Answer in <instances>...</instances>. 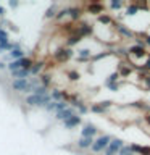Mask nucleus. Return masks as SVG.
<instances>
[{"label": "nucleus", "instance_id": "42", "mask_svg": "<svg viewBox=\"0 0 150 155\" xmlns=\"http://www.w3.org/2000/svg\"><path fill=\"white\" fill-rule=\"evenodd\" d=\"M128 155H134V153H128Z\"/></svg>", "mask_w": 150, "mask_h": 155}, {"label": "nucleus", "instance_id": "9", "mask_svg": "<svg viewBox=\"0 0 150 155\" xmlns=\"http://www.w3.org/2000/svg\"><path fill=\"white\" fill-rule=\"evenodd\" d=\"M99 134V128L94 123H84L81 129V137H92L94 139L95 136Z\"/></svg>", "mask_w": 150, "mask_h": 155}, {"label": "nucleus", "instance_id": "13", "mask_svg": "<svg viewBox=\"0 0 150 155\" xmlns=\"http://www.w3.org/2000/svg\"><path fill=\"white\" fill-rule=\"evenodd\" d=\"M61 124H63V128H65V129H74L79 124H82V118H81L79 115H74V116H71L70 120L63 121Z\"/></svg>", "mask_w": 150, "mask_h": 155}, {"label": "nucleus", "instance_id": "29", "mask_svg": "<svg viewBox=\"0 0 150 155\" xmlns=\"http://www.w3.org/2000/svg\"><path fill=\"white\" fill-rule=\"evenodd\" d=\"M2 42H10V36H8L7 29H3L2 26H0V44Z\"/></svg>", "mask_w": 150, "mask_h": 155}, {"label": "nucleus", "instance_id": "23", "mask_svg": "<svg viewBox=\"0 0 150 155\" xmlns=\"http://www.w3.org/2000/svg\"><path fill=\"white\" fill-rule=\"evenodd\" d=\"M82 41V37L81 36H77V34H71V36H68L66 37V47H70V48H73L74 45H77Z\"/></svg>", "mask_w": 150, "mask_h": 155}, {"label": "nucleus", "instance_id": "22", "mask_svg": "<svg viewBox=\"0 0 150 155\" xmlns=\"http://www.w3.org/2000/svg\"><path fill=\"white\" fill-rule=\"evenodd\" d=\"M58 5L57 3H52L50 7H48L47 10H45V13H44V18L45 19H50V18H55L57 16V13H58Z\"/></svg>", "mask_w": 150, "mask_h": 155}, {"label": "nucleus", "instance_id": "31", "mask_svg": "<svg viewBox=\"0 0 150 155\" xmlns=\"http://www.w3.org/2000/svg\"><path fill=\"white\" fill-rule=\"evenodd\" d=\"M99 104H100L102 107H103V108H105L106 111H108V110L111 108V107H113L115 102H113V100H102V102H99Z\"/></svg>", "mask_w": 150, "mask_h": 155}, {"label": "nucleus", "instance_id": "1", "mask_svg": "<svg viewBox=\"0 0 150 155\" xmlns=\"http://www.w3.org/2000/svg\"><path fill=\"white\" fill-rule=\"evenodd\" d=\"M52 102L50 94L48 95H36V94H29L24 97V104L28 107H36V108H45L47 104Z\"/></svg>", "mask_w": 150, "mask_h": 155}, {"label": "nucleus", "instance_id": "27", "mask_svg": "<svg viewBox=\"0 0 150 155\" xmlns=\"http://www.w3.org/2000/svg\"><path fill=\"white\" fill-rule=\"evenodd\" d=\"M39 81H41L42 86H45V87L50 89V84H52V76L50 74H41L39 76Z\"/></svg>", "mask_w": 150, "mask_h": 155}, {"label": "nucleus", "instance_id": "15", "mask_svg": "<svg viewBox=\"0 0 150 155\" xmlns=\"http://www.w3.org/2000/svg\"><path fill=\"white\" fill-rule=\"evenodd\" d=\"M94 144V139L92 137H79L76 140V147L81 149V150H89Z\"/></svg>", "mask_w": 150, "mask_h": 155}, {"label": "nucleus", "instance_id": "30", "mask_svg": "<svg viewBox=\"0 0 150 155\" xmlns=\"http://www.w3.org/2000/svg\"><path fill=\"white\" fill-rule=\"evenodd\" d=\"M65 16H68V7H65V8H60L58 10V13H57V16H55V19L57 21H61Z\"/></svg>", "mask_w": 150, "mask_h": 155}, {"label": "nucleus", "instance_id": "28", "mask_svg": "<svg viewBox=\"0 0 150 155\" xmlns=\"http://www.w3.org/2000/svg\"><path fill=\"white\" fill-rule=\"evenodd\" d=\"M10 50H11V42H2L0 44V55H5V53H8Z\"/></svg>", "mask_w": 150, "mask_h": 155}, {"label": "nucleus", "instance_id": "3", "mask_svg": "<svg viewBox=\"0 0 150 155\" xmlns=\"http://www.w3.org/2000/svg\"><path fill=\"white\" fill-rule=\"evenodd\" d=\"M11 89L19 92V94H32V82L31 79H13Z\"/></svg>", "mask_w": 150, "mask_h": 155}, {"label": "nucleus", "instance_id": "41", "mask_svg": "<svg viewBox=\"0 0 150 155\" xmlns=\"http://www.w3.org/2000/svg\"><path fill=\"white\" fill-rule=\"evenodd\" d=\"M147 60H150V52H148V55H147Z\"/></svg>", "mask_w": 150, "mask_h": 155}, {"label": "nucleus", "instance_id": "17", "mask_svg": "<svg viewBox=\"0 0 150 155\" xmlns=\"http://www.w3.org/2000/svg\"><path fill=\"white\" fill-rule=\"evenodd\" d=\"M44 65H45V61H44V60L34 61L32 66H31V78L32 76H41L42 74V70H44Z\"/></svg>", "mask_w": 150, "mask_h": 155}, {"label": "nucleus", "instance_id": "24", "mask_svg": "<svg viewBox=\"0 0 150 155\" xmlns=\"http://www.w3.org/2000/svg\"><path fill=\"white\" fill-rule=\"evenodd\" d=\"M119 73L118 71H113V73H110L108 76L105 78V86H108V84H115V82H119Z\"/></svg>", "mask_w": 150, "mask_h": 155}, {"label": "nucleus", "instance_id": "10", "mask_svg": "<svg viewBox=\"0 0 150 155\" xmlns=\"http://www.w3.org/2000/svg\"><path fill=\"white\" fill-rule=\"evenodd\" d=\"M86 10H87V13H90V15H102L105 12V5L102 3V2H99V0H94V2H90L89 5L86 7Z\"/></svg>", "mask_w": 150, "mask_h": 155}, {"label": "nucleus", "instance_id": "4", "mask_svg": "<svg viewBox=\"0 0 150 155\" xmlns=\"http://www.w3.org/2000/svg\"><path fill=\"white\" fill-rule=\"evenodd\" d=\"M74 50L70 47H58L55 52H53V58L58 61V63H66V61H70L73 57H74Z\"/></svg>", "mask_w": 150, "mask_h": 155}, {"label": "nucleus", "instance_id": "5", "mask_svg": "<svg viewBox=\"0 0 150 155\" xmlns=\"http://www.w3.org/2000/svg\"><path fill=\"white\" fill-rule=\"evenodd\" d=\"M123 145H124V140L123 139L113 137V139H111V142L108 144V147L103 150V155H118Z\"/></svg>", "mask_w": 150, "mask_h": 155}, {"label": "nucleus", "instance_id": "25", "mask_svg": "<svg viewBox=\"0 0 150 155\" xmlns=\"http://www.w3.org/2000/svg\"><path fill=\"white\" fill-rule=\"evenodd\" d=\"M89 110L92 111V113H97V115H105V113H106V110L99 104V102H97V104H92V105L89 107Z\"/></svg>", "mask_w": 150, "mask_h": 155}, {"label": "nucleus", "instance_id": "6", "mask_svg": "<svg viewBox=\"0 0 150 155\" xmlns=\"http://www.w3.org/2000/svg\"><path fill=\"white\" fill-rule=\"evenodd\" d=\"M74 34L81 36L82 39H84V37H90L92 34H94V26H92L90 23H87V21H81L76 26V32Z\"/></svg>", "mask_w": 150, "mask_h": 155}, {"label": "nucleus", "instance_id": "12", "mask_svg": "<svg viewBox=\"0 0 150 155\" xmlns=\"http://www.w3.org/2000/svg\"><path fill=\"white\" fill-rule=\"evenodd\" d=\"M82 13H84V10H82L81 7H77V5H71V7H68V16L71 18V21H79Z\"/></svg>", "mask_w": 150, "mask_h": 155}, {"label": "nucleus", "instance_id": "40", "mask_svg": "<svg viewBox=\"0 0 150 155\" xmlns=\"http://www.w3.org/2000/svg\"><path fill=\"white\" fill-rule=\"evenodd\" d=\"M5 13H7V12H5V8L2 7V5H0V18H2V16H3Z\"/></svg>", "mask_w": 150, "mask_h": 155}, {"label": "nucleus", "instance_id": "20", "mask_svg": "<svg viewBox=\"0 0 150 155\" xmlns=\"http://www.w3.org/2000/svg\"><path fill=\"white\" fill-rule=\"evenodd\" d=\"M13 79H31V70H18L10 73Z\"/></svg>", "mask_w": 150, "mask_h": 155}, {"label": "nucleus", "instance_id": "39", "mask_svg": "<svg viewBox=\"0 0 150 155\" xmlns=\"http://www.w3.org/2000/svg\"><path fill=\"white\" fill-rule=\"evenodd\" d=\"M0 70H7V63L5 61H0Z\"/></svg>", "mask_w": 150, "mask_h": 155}, {"label": "nucleus", "instance_id": "26", "mask_svg": "<svg viewBox=\"0 0 150 155\" xmlns=\"http://www.w3.org/2000/svg\"><path fill=\"white\" fill-rule=\"evenodd\" d=\"M66 78L71 82H76V81L81 79V74H79V71H76V70H70V71H66Z\"/></svg>", "mask_w": 150, "mask_h": 155}, {"label": "nucleus", "instance_id": "38", "mask_svg": "<svg viewBox=\"0 0 150 155\" xmlns=\"http://www.w3.org/2000/svg\"><path fill=\"white\" fill-rule=\"evenodd\" d=\"M144 121L150 126V113H145V115H144Z\"/></svg>", "mask_w": 150, "mask_h": 155}, {"label": "nucleus", "instance_id": "34", "mask_svg": "<svg viewBox=\"0 0 150 155\" xmlns=\"http://www.w3.org/2000/svg\"><path fill=\"white\" fill-rule=\"evenodd\" d=\"M135 36H137V34H135ZM139 36H142V37H144L145 47H150V34H147V32H140Z\"/></svg>", "mask_w": 150, "mask_h": 155}, {"label": "nucleus", "instance_id": "32", "mask_svg": "<svg viewBox=\"0 0 150 155\" xmlns=\"http://www.w3.org/2000/svg\"><path fill=\"white\" fill-rule=\"evenodd\" d=\"M128 153H132V150H131V145L124 144L123 147H121V150H119V153H118V155H128Z\"/></svg>", "mask_w": 150, "mask_h": 155}, {"label": "nucleus", "instance_id": "14", "mask_svg": "<svg viewBox=\"0 0 150 155\" xmlns=\"http://www.w3.org/2000/svg\"><path fill=\"white\" fill-rule=\"evenodd\" d=\"M139 13H140V10H139L137 2H131V3L126 5V8H124V15H126V16L132 18V16H137Z\"/></svg>", "mask_w": 150, "mask_h": 155}, {"label": "nucleus", "instance_id": "37", "mask_svg": "<svg viewBox=\"0 0 150 155\" xmlns=\"http://www.w3.org/2000/svg\"><path fill=\"white\" fill-rule=\"evenodd\" d=\"M8 5H10V8H18L19 7V2H18V0H10Z\"/></svg>", "mask_w": 150, "mask_h": 155}, {"label": "nucleus", "instance_id": "35", "mask_svg": "<svg viewBox=\"0 0 150 155\" xmlns=\"http://www.w3.org/2000/svg\"><path fill=\"white\" fill-rule=\"evenodd\" d=\"M119 86H121V82H115V84H108L106 87H108L111 92H118L119 91Z\"/></svg>", "mask_w": 150, "mask_h": 155}, {"label": "nucleus", "instance_id": "2", "mask_svg": "<svg viewBox=\"0 0 150 155\" xmlns=\"http://www.w3.org/2000/svg\"><path fill=\"white\" fill-rule=\"evenodd\" d=\"M111 139H113V136H111V134H100V136H97V139H94V144H92L90 150L94 153L103 152V150L108 147V144L111 142Z\"/></svg>", "mask_w": 150, "mask_h": 155}, {"label": "nucleus", "instance_id": "11", "mask_svg": "<svg viewBox=\"0 0 150 155\" xmlns=\"http://www.w3.org/2000/svg\"><path fill=\"white\" fill-rule=\"evenodd\" d=\"M74 115H77L76 113V110L73 108V107H68V108H65V110H61V111H58V113H55V120L57 121H66V120H70L71 116H74Z\"/></svg>", "mask_w": 150, "mask_h": 155}, {"label": "nucleus", "instance_id": "8", "mask_svg": "<svg viewBox=\"0 0 150 155\" xmlns=\"http://www.w3.org/2000/svg\"><path fill=\"white\" fill-rule=\"evenodd\" d=\"M148 52L145 47H140V45H135V44H132V45L129 47V58H135V60H140V58H147Z\"/></svg>", "mask_w": 150, "mask_h": 155}, {"label": "nucleus", "instance_id": "16", "mask_svg": "<svg viewBox=\"0 0 150 155\" xmlns=\"http://www.w3.org/2000/svg\"><path fill=\"white\" fill-rule=\"evenodd\" d=\"M129 108H135V110H140V111H145V113H150V105L144 100H135V102H131L128 105Z\"/></svg>", "mask_w": 150, "mask_h": 155}, {"label": "nucleus", "instance_id": "7", "mask_svg": "<svg viewBox=\"0 0 150 155\" xmlns=\"http://www.w3.org/2000/svg\"><path fill=\"white\" fill-rule=\"evenodd\" d=\"M113 26L116 28V31H118V34H119L123 39H134V37H135V32L128 26V24H124V23H116V21H115Z\"/></svg>", "mask_w": 150, "mask_h": 155}, {"label": "nucleus", "instance_id": "36", "mask_svg": "<svg viewBox=\"0 0 150 155\" xmlns=\"http://www.w3.org/2000/svg\"><path fill=\"white\" fill-rule=\"evenodd\" d=\"M139 155H150V145H142Z\"/></svg>", "mask_w": 150, "mask_h": 155}, {"label": "nucleus", "instance_id": "18", "mask_svg": "<svg viewBox=\"0 0 150 155\" xmlns=\"http://www.w3.org/2000/svg\"><path fill=\"white\" fill-rule=\"evenodd\" d=\"M97 21H99L102 26H113L115 24V19H113V16H111V15H108V13H102V15H99V16H97Z\"/></svg>", "mask_w": 150, "mask_h": 155}, {"label": "nucleus", "instance_id": "21", "mask_svg": "<svg viewBox=\"0 0 150 155\" xmlns=\"http://www.w3.org/2000/svg\"><path fill=\"white\" fill-rule=\"evenodd\" d=\"M108 8L111 10V12H119V10L126 8V3L123 2V0H110V2H108Z\"/></svg>", "mask_w": 150, "mask_h": 155}, {"label": "nucleus", "instance_id": "19", "mask_svg": "<svg viewBox=\"0 0 150 155\" xmlns=\"http://www.w3.org/2000/svg\"><path fill=\"white\" fill-rule=\"evenodd\" d=\"M76 55H77V58H84V60H89L90 61L94 52H92L89 47H81V48H77V50H76Z\"/></svg>", "mask_w": 150, "mask_h": 155}, {"label": "nucleus", "instance_id": "33", "mask_svg": "<svg viewBox=\"0 0 150 155\" xmlns=\"http://www.w3.org/2000/svg\"><path fill=\"white\" fill-rule=\"evenodd\" d=\"M131 145V150H132V153L135 155V153H140V149H142V145H140V144H129Z\"/></svg>", "mask_w": 150, "mask_h": 155}]
</instances>
